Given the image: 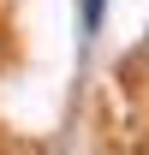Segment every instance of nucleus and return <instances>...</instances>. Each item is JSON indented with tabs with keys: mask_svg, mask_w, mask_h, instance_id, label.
Wrapping results in <instances>:
<instances>
[{
	"mask_svg": "<svg viewBox=\"0 0 149 155\" xmlns=\"http://www.w3.org/2000/svg\"><path fill=\"white\" fill-rule=\"evenodd\" d=\"M101 6H108V0H84V30H95V24H101Z\"/></svg>",
	"mask_w": 149,
	"mask_h": 155,
	"instance_id": "nucleus-1",
	"label": "nucleus"
}]
</instances>
